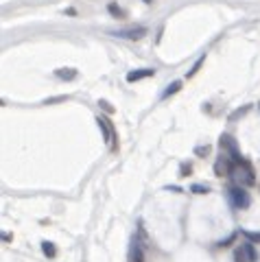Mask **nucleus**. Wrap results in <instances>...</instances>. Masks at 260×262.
I'll list each match as a JSON object with an SVG mask.
<instances>
[{
    "label": "nucleus",
    "mask_w": 260,
    "mask_h": 262,
    "mask_svg": "<svg viewBox=\"0 0 260 262\" xmlns=\"http://www.w3.org/2000/svg\"><path fill=\"white\" fill-rule=\"evenodd\" d=\"M234 168H236V162H234L229 155L223 153L221 158L217 160V164H214V173H217V177H223V175H234Z\"/></svg>",
    "instance_id": "obj_3"
},
{
    "label": "nucleus",
    "mask_w": 260,
    "mask_h": 262,
    "mask_svg": "<svg viewBox=\"0 0 260 262\" xmlns=\"http://www.w3.org/2000/svg\"><path fill=\"white\" fill-rule=\"evenodd\" d=\"M96 123H99L101 131H103V135H105V142L110 144L111 149H114V129H111V123L105 118V116H99V118H96Z\"/></svg>",
    "instance_id": "obj_5"
},
{
    "label": "nucleus",
    "mask_w": 260,
    "mask_h": 262,
    "mask_svg": "<svg viewBox=\"0 0 260 262\" xmlns=\"http://www.w3.org/2000/svg\"><path fill=\"white\" fill-rule=\"evenodd\" d=\"M221 149L225 151V153H229V158H232L236 164L243 162L241 151H238V147H236V142H234L232 135H221Z\"/></svg>",
    "instance_id": "obj_4"
},
{
    "label": "nucleus",
    "mask_w": 260,
    "mask_h": 262,
    "mask_svg": "<svg viewBox=\"0 0 260 262\" xmlns=\"http://www.w3.org/2000/svg\"><path fill=\"white\" fill-rule=\"evenodd\" d=\"M234 177L238 179V186H252L254 184V170L252 166H249L247 162H238L236 168H234Z\"/></svg>",
    "instance_id": "obj_2"
},
{
    "label": "nucleus",
    "mask_w": 260,
    "mask_h": 262,
    "mask_svg": "<svg viewBox=\"0 0 260 262\" xmlns=\"http://www.w3.org/2000/svg\"><path fill=\"white\" fill-rule=\"evenodd\" d=\"M245 236H247L249 240H260V234H256V231H243Z\"/></svg>",
    "instance_id": "obj_15"
},
{
    "label": "nucleus",
    "mask_w": 260,
    "mask_h": 262,
    "mask_svg": "<svg viewBox=\"0 0 260 262\" xmlns=\"http://www.w3.org/2000/svg\"><path fill=\"white\" fill-rule=\"evenodd\" d=\"M145 2H151V0H145Z\"/></svg>",
    "instance_id": "obj_17"
},
{
    "label": "nucleus",
    "mask_w": 260,
    "mask_h": 262,
    "mask_svg": "<svg viewBox=\"0 0 260 262\" xmlns=\"http://www.w3.org/2000/svg\"><path fill=\"white\" fill-rule=\"evenodd\" d=\"M180 88H182V81H173V83H171V85H168V88L164 90V92H162V98H168V97H171V94L180 92Z\"/></svg>",
    "instance_id": "obj_10"
},
{
    "label": "nucleus",
    "mask_w": 260,
    "mask_h": 262,
    "mask_svg": "<svg viewBox=\"0 0 260 262\" xmlns=\"http://www.w3.org/2000/svg\"><path fill=\"white\" fill-rule=\"evenodd\" d=\"M131 262H145V249L140 245V238H136V236L131 240Z\"/></svg>",
    "instance_id": "obj_8"
},
{
    "label": "nucleus",
    "mask_w": 260,
    "mask_h": 262,
    "mask_svg": "<svg viewBox=\"0 0 260 262\" xmlns=\"http://www.w3.org/2000/svg\"><path fill=\"white\" fill-rule=\"evenodd\" d=\"M234 260L236 262H249L247 256H245V251H243V247H236V251H234Z\"/></svg>",
    "instance_id": "obj_14"
},
{
    "label": "nucleus",
    "mask_w": 260,
    "mask_h": 262,
    "mask_svg": "<svg viewBox=\"0 0 260 262\" xmlns=\"http://www.w3.org/2000/svg\"><path fill=\"white\" fill-rule=\"evenodd\" d=\"M116 37H127V39H140L147 35V29L145 27H136V29H122V31H116L114 33Z\"/></svg>",
    "instance_id": "obj_6"
},
{
    "label": "nucleus",
    "mask_w": 260,
    "mask_h": 262,
    "mask_svg": "<svg viewBox=\"0 0 260 262\" xmlns=\"http://www.w3.org/2000/svg\"><path fill=\"white\" fill-rule=\"evenodd\" d=\"M190 193H195V195H206V193H210V186L192 184V186H190Z\"/></svg>",
    "instance_id": "obj_12"
},
{
    "label": "nucleus",
    "mask_w": 260,
    "mask_h": 262,
    "mask_svg": "<svg viewBox=\"0 0 260 262\" xmlns=\"http://www.w3.org/2000/svg\"><path fill=\"white\" fill-rule=\"evenodd\" d=\"M42 251H44V256H48V258H55V256H57V249H55V245L48 243V240H44V243H42Z\"/></svg>",
    "instance_id": "obj_11"
},
{
    "label": "nucleus",
    "mask_w": 260,
    "mask_h": 262,
    "mask_svg": "<svg viewBox=\"0 0 260 262\" xmlns=\"http://www.w3.org/2000/svg\"><path fill=\"white\" fill-rule=\"evenodd\" d=\"M227 196H229V203L236 210H247L249 205H252V196L245 190V186H229Z\"/></svg>",
    "instance_id": "obj_1"
},
{
    "label": "nucleus",
    "mask_w": 260,
    "mask_h": 262,
    "mask_svg": "<svg viewBox=\"0 0 260 262\" xmlns=\"http://www.w3.org/2000/svg\"><path fill=\"white\" fill-rule=\"evenodd\" d=\"M110 11L114 13V16H122V9H118L116 4H110Z\"/></svg>",
    "instance_id": "obj_16"
},
{
    "label": "nucleus",
    "mask_w": 260,
    "mask_h": 262,
    "mask_svg": "<svg viewBox=\"0 0 260 262\" xmlns=\"http://www.w3.org/2000/svg\"><path fill=\"white\" fill-rule=\"evenodd\" d=\"M57 77L59 79H74L76 77V70H66V68H61V70H57Z\"/></svg>",
    "instance_id": "obj_13"
},
{
    "label": "nucleus",
    "mask_w": 260,
    "mask_h": 262,
    "mask_svg": "<svg viewBox=\"0 0 260 262\" xmlns=\"http://www.w3.org/2000/svg\"><path fill=\"white\" fill-rule=\"evenodd\" d=\"M243 251H245V256H247V260L249 262H256L258 260V251H256V247H254L252 240H247V243H243Z\"/></svg>",
    "instance_id": "obj_9"
},
{
    "label": "nucleus",
    "mask_w": 260,
    "mask_h": 262,
    "mask_svg": "<svg viewBox=\"0 0 260 262\" xmlns=\"http://www.w3.org/2000/svg\"><path fill=\"white\" fill-rule=\"evenodd\" d=\"M155 74V70L153 68H142V70H131V72H127V81L134 83V81H140V79H147V77H153Z\"/></svg>",
    "instance_id": "obj_7"
}]
</instances>
